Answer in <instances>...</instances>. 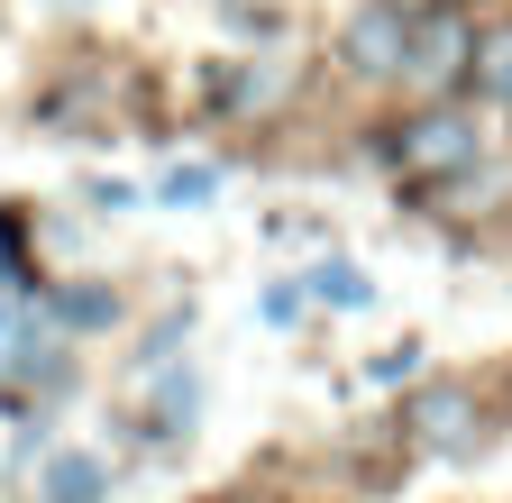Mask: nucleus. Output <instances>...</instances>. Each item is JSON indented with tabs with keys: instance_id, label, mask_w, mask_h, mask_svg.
Segmentation results:
<instances>
[{
	"instance_id": "obj_1",
	"label": "nucleus",
	"mask_w": 512,
	"mask_h": 503,
	"mask_svg": "<svg viewBox=\"0 0 512 503\" xmlns=\"http://www.w3.org/2000/svg\"><path fill=\"white\" fill-rule=\"evenodd\" d=\"M394 165L412 174V183H430V174H458V165H476V129L458 110H421L412 129L394 138Z\"/></svg>"
},
{
	"instance_id": "obj_2",
	"label": "nucleus",
	"mask_w": 512,
	"mask_h": 503,
	"mask_svg": "<svg viewBox=\"0 0 512 503\" xmlns=\"http://www.w3.org/2000/svg\"><path fill=\"white\" fill-rule=\"evenodd\" d=\"M403 46H412V19L394 10V0H375V10L348 28V65L357 74H403Z\"/></svg>"
},
{
	"instance_id": "obj_3",
	"label": "nucleus",
	"mask_w": 512,
	"mask_h": 503,
	"mask_svg": "<svg viewBox=\"0 0 512 503\" xmlns=\"http://www.w3.org/2000/svg\"><path fill=\"white\" fill-rule=\"evenodd\" d=\"M403 74H412L421 92L458 83V74H467V28H458V19H439V28H412V46H403Z\"/></svg>"
},
{
	"instance_id": "obj_4",
	"label": "nucleus",
	"mask_w": 512,
	"mask_h": 503,
	"mask_svg": "<svg viewBox=\"0 0 512 503\" xmlns=\"http://www.w3.org/2000/svg\"><path fill=\"white\" fill-rule=\"evenodd\" d=\"M412 430L430 439V449H476V394L467 385H439L412 403Z\"/></svg>"
},
{
	"instance_id": "obj_5",
	"label": "nucleus",
	"mask_w": 512,
	"mask_h": 503,
	"mask_svg": "<svg viewBox=\"0 0 512 503\" xmlns=\"http://www.w3.org/2000/svg\"><path fill=\"white\" fill-rule=\"evenodd\" d=\"M101 485H110V467H101L92 449L46 458V503H101Z\"/></svg>"
},
{
	"instance_id": "obj_6",
	"label": "nucleus",
	"mask_w": 512,
	"mask_h": 503,
	"mask_svg": "<svg viewBox=\"0 0 512 503\" xmlns=\"http://www.w3.org/2000/svg\"><path fill=\"white\" fill-rule=\"evenodd\" d=\"M0 375H19V385H64V357L46 339H19L10 357H0Z\"/></svg>"
},
{
	"instance_id": "obj_7",
	"label": "nucleus",
	"mask_w": 512,
	"mask_h": 503,
	"mask_svg": "<svg viewBox=\"0 0 512 503\" xmlns=\"http://www.w3.org/2000/svg\"><path fill=\"white\" fill-rule=\"evenodd\" d=\"M311 284H320V302H339V311H357V302H375V284H366V275H357L348 257H330V266H320Z\"/></svg>"
},
{
	"instance_id": "obj_8",
	"label": "nucleus",
	"mask_w": 512,
	"mask_h": 503,
	"mask_svg": "<svg viewBox=\"0 0 512 503\" xmlns=\"http://www.w3.org/2000/svg\"><path fill=\"white\" fill-rule=\"evenodd\" d=\"M55 321H64V330H110L119 302H110V293H55Z\"/></svg>"
},
{
	"instance_id": "obj_9",
	"label": "nucleus",
	"mask_w": 512,
	"mask_h": 503,
	"mask_svg": "<svg viewBox=\"0 0 512 503\" xmlns=\"http://www.w3.org/2000/svg\"><path fill=\"white\" fill-rule=\"evenodd\" d=\"M485 92H494V101L512 110V28H503V37L485 46Z\"/></svg>"
},
{
	"instance_id": "obj_10",
	"label": "nucleus",
	"mask_w": 512,
	"mask_h": 503,
	"mask_svg": "<svg viewBox=\"0 0 512 503\" xmlns=\"http://www.w3.org/2000/svg\"><path fill=\"white\" fill-rule=\"evenodd\" d=\"M220 193V174L211 165H183V174H165V202H211Z\"/></svg>"
},
{
	"instance_id": "obj_11",
	"label": "nucleus",
	"mask_w": 512,
	"mask_h": 503,
	"mask_svg": "<svg viewBox=\"0 0 512 503\" xmlns=\"http://www.w3.org/2000/svg\"><path fill=\"white\" fill-rule=\"evenodd\" d=\"M0 330H10V311H0Z\"/></svg>"
}]
</instances>
